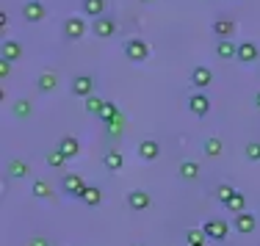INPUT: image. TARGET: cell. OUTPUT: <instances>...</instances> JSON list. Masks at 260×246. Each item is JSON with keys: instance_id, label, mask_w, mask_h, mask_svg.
Instances as JSON below:
<instances>
[{"instance_id": "1", "label": "cell", "mask_w": 260, "mask_h": 246, "mask_svg": "<svg viewBox=\"0 0 260 246\" xmlns=\"http://www.w3.org/2000/svg\"><path fill=\"white\" fill-rule=\"evenodd\" d=\"M125 58L127 61H133V64H141V61H147L150 58V45H147L144 39H127L125 42Z\"/></svg>"}, {"instance_id": "2", "label": "cell", "mask_w": 260, "mask_h": 246, "mask_svg": "<svg viewBox=\"0 0 260 246\" xmlns=\"http://www.w3.org/2000/svg\"><path fill=\"white\" fill-rule=\"evenodd\" d=\"M94 89H97V81L91 75H78V78H72V86H70V91L75 97H91L94 94Z\"/></svg>"}, {"instance_id": "3", "label": "cell", "mask_w": 260, "mask_h": 246, "mask_svg": "<svg viewBox=\"0 0 260 246\" xmlns=\"http://www.w3.org/2000/svg\"><path fill=\"white\" fill-rule=\"evenodd\" d=\"M91 30H94L97 39H111V36L116 33V20L111 14H103V17H97V20L91 22Z\"/></svg>"}, {"instance_id": "4", "label": "cell", "mask_w": 260, "mask_h": 246, "mask_svg": "<svg viewBox=\"0 0 260 246\" xmlns=\"http://www.w3.org/2000/svg\"><path fill=\"white\" fill-rule=\"evenodd\" d=\"M61 188H64V194L83 199V194H86V188H89V186L83 183V177H80V174H64V177H61Z\"/></svg>"}, {"instance_id": "5", "label": "cell", "mask_w": 260, "mask_h": 246, "mask_svg": "<svg viewBox=\"0 0 260 246\" xmlns=\"http://www.w3.org/2000/svg\"><path fill=\"white\" fill-rule=\"evenodd\" d=\"M255 227H257V216H255V213H249V210L235 213V219H233V230L235 232H241V235H252Z\"/></svg>"}, {"instance_id": "6", "label": "cell", "mask_w": 260, "mask_h": 246, "mask_svg": "<svg viewBox=\"0 0 260 246\" xmlns=\"http://www.w3.org/2000/svg\"><path fill=\"white\" fill-rule=\"evenodd\" d=\"M64 36L67 39H72V42H78V39H83L86 36V20L83 17H67L64 20Z\"/></svg>"}, {"instance_id": "7", "label": "cell", "mask_w": 260, "mask_h": 246, "mask_svg": "<svg viewBox=\"0 0 260 246\" xmlns=\"http://www.w3.org/2000/svg\"><path fill=\"white\" fill-rule=\"evenodd\" d=\"M202 230H205V235L210 241H224L227 232H230V227H227V221L221 219H208L205 224H202Z\"/></svg>"}, {"instance_id": "8", "label": "cell", "mask_w": 260, "mask_h": 246, "mask_svg": "<svg viewBox=\"0 0 260 246\" xmlns=\"http://www.w3.org/2000/svg\"><path fill=\"white\" fill-rule=\"evenodd\" d=\"M22 17H25L28 22H42L47 17V9L42 0H28L25 6H22Z\"/></svg>"}, {"instance_id": "9", "label": "cell", "mask_w": 260, "mask_h": 246, "mask_svg": "<svg viewBox=\"0 0 260 246\" xmlns=\"http://www.w3.org/2000/svg\"><path fill=\"white\" fill-rule=\"evenodd\" d=\"M6 174H9L11 180H28L30 166H28V161H22V158H11V161L6 163Z\"/></svg>"}, {"instance_id": "10", "label": "cell", "mask_w": 260, "mask_h": 246, "mask_svg": "<svg viewBox=\"0 0 260 246\" xmlns=\"http://www.w3.org/2000/svg\"><path fill=\"white\" fill-rule=\"evenodd\" d=\"M188 111H191L194 116H208V111H210V100H208L205 91H194V94L188 97Z\"/></svg>"}, {"instance_id": "11", "label": "cell", "mask_w": 260, "mask_h": 246, "mask_svg": "<svg viewBox=\"0 0 260 246\" xmlns=\"http://www.w3.org/2000/svg\"><path fill=\"white\" fill-rule=\"evenodd\" d=\"M235 58L241 61V64H255V61L260 58V47L255 45V42H238V55Z\"/></svg>"}, {"instance_id": "12", "label": "cell", "mask_w": 260, "mask_h": 246, "mask_svg": "<svg viewBox=\"0 0 260 246\" xmlns=\"http://www.w3.org/2000/svg\"><path fill=\"white\" fill-rule=\"evenodd\" d=\"M210 83H213V72H210L208 66H194V69H191V86H194L197 91H205Z\"/></svg>"}, {"instance_id": "13", "label": "cell", "mask_w": 260, "mask_h": 246, "mask_svg": "<svg viewBox=\"0 0 260 246\" xmlns=\"http://www.w3.org/2000/svg\"><path fill=\"white\" fill-rule=\"evenodd\" d=\"M150 205H152V196L147 191H139V188H136V191L127 194V207H130V210L141 213V210H147Z\"/></svg>"}, {"instance_id": "14", "label": "cell", "mask_w": 260, "mask_h": 246, "mask_svg": "<svg viewBox=\"0 0 260 246\" xmlns=\"http://www.w3.org/2000/svg\"><path fill=\"white\" fill-rule=\"evenodd\" d=\"M139 158H141V161H147V163L158 161V158H160V144H158V141H152V138H144L139 144Z\"/></svg>"}, {"instance_id": "15", "label": "cell", "mask_w": 260, "mask_h": 246, "mask_svg": "<svg viewBox=\"0 0 260 246\" xmlns=\"http://www.w3.org/2000/svg\"><path fill=\"white\" fill-rule=\"evenodd\" d=\"M55 150H61L67 161H72V158L80 155V141H78L75 136H64V138L58 141V147H55Z\"/></svg>"}, {"instance_id": "16", "label": "cell", "mask_w": 260, "mask_h": 246, "mask_svg": "<svg viewBox=\"0 0 260 246\" xmlns=\"http://www.w3.org/2000/svg\"><path fill=\"white\" fill-rule=\"evenodd\" d=\"M0 55H3L6 61H11V64H14V61L22 58V45H20V42H14V39H6L3 47H0Z\"/></svg>"}, {"instance_id": "17", "label": "cell", "mask_w": 260, "mask_h": 246, "mask_svg": "<svg viewBox=\"0 0 260 246\" xmlns=\"http://www.w3.org/2000/svg\"><path fill=\"white\" fill-rule=\"evenodd\" d=\"M216 55L219 58H235L238 55V42H233V39H219L216 42Z\"/></svg>"}, {"instance_id": "18", "label": "cell", "mask_w": 260, "mask_h": 246, "mask_svg": "<svg viewBox=\"0 0 260 246\" xmlns=\"http://www.w3.org/2000/svg\"><path fill=\"white\" fill-rule=\"evenodd\" d=\"M80 11L89 14L91 20H97V17L105 14V0H80Z\"/></svg>"}, {"instance_id": "19", "label": "cell", "mask_w": 260, "mask_h": 246, "mask_svg": "<svg viewBox=\"0 0 260 246\" xmlns=\"http://www.w3.org/2000/svg\"><path fill=\"white\" fill-rule=\"evenodd\" d=\"M103 166H105L108 171H119L122 166H125V158H122L119 150H108V152L103 155Z\"/></svg>"}, {"instance_id": "20", "label": "cell", "mask_w": 260, "mask_h": 246, "mask_svg": "<svg viewBox=\"0 0 260 246\" xmlns=\"http://www.w3.org/2000/svg\"><path fill=\"white\" fill-rule=\"evenodd\" d=\"M202 152H205V158H219L221 152H224V144H221V138L208 136L205 144H202Z\"/></svg>"}, {"instance_id": "21", "label": "cell", "mask_w": 260, "mask_h": 246, "mask_svg": "<svg viewBox=\"0 0 260 246\" xmlns=\"http://www.w3.org/2000/svg\"><path fill=\"white\" fill-rule=\"evenodd\" d=\"M213 33L219 36V39H233L235 22H233V20H216V22H213Z\"/></svg>"}, {"instance_id": "22", "label": "cell", "mask_w": 260, "mask_h": 246, "mask_svg": "<svg viewBox=\"0 0 260 246\" xmlns=\"http://www.w3.org/2000/svg\"><path fill=\"white\" fill-rule=\"evenodd\" d=\"M55 86H58V78H55V72H42V75H39V83H36V89H39L42 94H50Z\"/></svg>"}, {"instance_id": "23", "label": "cell", "mask_w": 260, "mask_h": 246, "mask_svg": "<svg viewBox=\"0 0 260 246\" xmlns=\"http://www.w3.org/2000/svg\"><path fill=\"white\" fill-rule=\"evenodd\" d=\"M180 177H183V180H188V183H194L197 177H200V163L183 161V163H180Z\"/></svg>"}, {"instance_id": "24", "label": "cell", "mask_w": 260, "mask_h": 246, "mask_svg": "<svg viewBox=\"0 0 260 246\" xmlns=\"http://www.w3.org/2000/svg\"><path fill=\"white\" fill-rule=\"evenodd\" d=\"M116 116H119V108H116V102H105L103 111L97 114V119H100L103 125H111V122H114Z\"/></svg>"}, {"instance_id": "25", "label": "cell", "mask_w": 260, "mask_h": 246, "mask_svg": "<svg viewBox=\"0 0 260 246\" xmlns=\"http://www.w3.org/2000/svg\"><path fill=\"white\" fill-rule=\"evenodd\" d=\"M224 207H227V213H244V210H246V196L241 194V191H235L233 199L227 202Z\"/></svg>"}, {"instance_id": "26", "label": "cell", "mask_w": 260, "mask_h": 246, "mask_svg": "<svg viewBox=\"0 0 260 246\" xmlns=\"http://www.w3.org/2000/svg\"><path fill=\"white\" fill-rule=\"evenodd\" d=\"M30 194L36 196V199H50V183L47 180H34V186H30Z\"/></svg>"}, {"instance_id": "27", "label": "cell", "mask_w": 260, "mask_h": 246, "mask_svg": "<svg viewBox=\"0 0 260 246\" xmlns=\"http://www.w3.org/2000/svg\"><path fill=\"white\" fill-rule=\"evenodd\" d=\"M11 111H14L17 119H28V116L34 114V106H30V100H17L14 106H11Z\"/></svg>"}, {"instance_id": "28", "label": "cell", "mask_w": 260, "mask_h": 246, "mask_svg": "<svg viewBox=\"0 0 260 246\" xmlns=\"http://www.w3.org/2000/svg\"><path fill=\"white\" fill-rule=\"evenodd\" d=\"M83 202H86L89 207H97V205L103 202V191H100L97 186H89V188H86V194H83Z\"/></svg>"}, {"instance_id": "29", "label": "cell", "mask_w": 260, "mask_h": 246, "mask_svg": "<svg viewBox=\"0 0 260 246\" xmlns=\"http://www.w3.org/2000/svg\"><path fill=\"white\" fill-rule=\"evenodd\" d=\"M64 163H67V158H64V152H61V150H50V152H47V166H50V169H64Z\"/></svg>"}, {"instance_id": "30", "label": "cell", "mask_w": 260, "mask_h": 246, "mask_svg": "<svg viewBox=\"0 0 260 246\" xmlns=\"http://www.w3.org/2000/svg\"><path fill=\"white\" fill-rule=\"evenodd\" d=\"M103 106H105V100H100L97 94H91V97H86V114H100L103 111Z\"/></svg>"}, {"instance_id": "31", "label": "cell", "mask_w": 260, "mask_h": 246, "mask_svg": "<svg viewBox=\"0 0 260 246\" xmlns=\"http://www.w3.org/2000/svg\"><path fill=\"white\" fill-rule=\"evenodd\" d=\"M122 130H125V119H122V114L116 116L111 125H105V133H108L111 138H114V136H122Z\"/></svg>"}, {"instance_id": "32", "label": "cell", "mask_w": 260, "mask_h": 246, "mask_svg": "<svg viewBox=\"0 0 260 246\" xmlns=\"http://www.w3.org/2000/svg\"><path fill=\"white\" fill-rule=\"evenodd\" d=\"M233 194H235V188H233V186H227V183H224V186H219V188H216V196H219V202H221V205H227V202L233 199Z\"/></svg>"}, {"instance_id": "33", "label": "cell", "mask_w": 260, "mask_h": 246, "mask_svg": "<svg viewBox=\"0 0 260 246\" xmlns=\"http://www.w3.org/2000/svg\"><path fill=\"white\" fill-rule=\"evenodd\" d=\"M205 230H202V227H200V230H188V232H185V241H188L191 246H194V243H205Z\"/></svg>"}, {"instance_id": "34", "label": "cell", "mask_w": 260, "mask_h": 246, "mask_svg": "<svg viewBox=\"0 0 260 246\" xmlns=\"http://www.w3.org/2000/svg\"><path fill=\"white\" fill-rule=\"evenodd\" d=\"M244 155L249 158V161H260V141H249L244 150Z\"/></svg>"}, {"instance_id": "35", "label": "cell", "mask_w": 260, "mask_h": 246, "mask_svg": "<svg viewBox=\"0 0 260 246\" xmlns=\"http://www.w3.org/2000/svg\"><path fill=\"white\" fill-rule=\"evenodd\" d=\"M9 72H11V61H6V58H0V78H9Z\"/></svg>"}, {"instance_id": "36", "label": "cell", "mask_w": 260, "mask_h": 246, "mask_svg": "<svg viewBox=\"0 0 260 246\" xmlns=\"http://www.w3.org/2000/svg\"><path fill=\"white\" fill-rule=\"evenodd\" d=\"M28 246H50V241H47L45 235H36V238H30Z\"/></svg>"}, {"instance_id": "37", "label": "cell", "mask_w": 260, "mask_h": 246, "mask_svg": "<svg viewBox=\"0 0 260 246\" xmlns=\"http://www.w3.org/2000/svg\"><path fill=\"white\" fill-rule=\"evenodd\" d=\"M0 28H3V30L9 28V17H6V11H3V14H0Z\"/></svg>"}, {"instance_id": "38", "label": "cell", "mask_w": 260, "mask_h": 246, "mask_svg": "<svg viewBox=\"0 0 260 246\" xmlns=\"http://www.w3.org/2000/svg\"><path fill=\"white\" fill-rule=\"evenodd\" d=\"M252 102H255V108L260 111V91H257V94H255V100H252Z\"/></svg>"}, {"instance_id": "39", "label": "cell", "mask_w": 260, "mask_h": 246, "mask_svg": "<svg viewBox=\"0 0 260 246\" xmlns=\"http://www.w3.org/2000/svg\"><path fill=\"white\" fill-rule=\"evenodd\" d=\"M141 3H152V0H141Z\"/></svg>"}, {"instance_id": "40", "label": "cell", "mask_w": 260, "mask_h": 246, "mask_svg": "<svg viewBox=\"0 0 260 246\" xmlns=\"http://www.w3.org/2000/svg\"><path fill=\"white\" fill-rule=\"evenodd\" d=\"M194 246H205V243H194Z\"/></svg>"}]
</instances>
